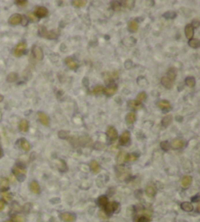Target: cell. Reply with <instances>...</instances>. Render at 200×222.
Wrapping results in <instances>:
<instances>
[{"instance_id": "obj_33", "label": "cell", "mask_w": 200, "mask_h": 222, "mask_svg": "<svg viewBox=\"0 0 200 222\" xmlns=\"http://www.w3.org/2000/svg\"><path fill=\"white\" fill-rule=\"evenodd\" d=\"M195 78L192 76H188L186 78V84L188 85V87H190V88H192V87L195 86Z\"/></svg>"}, {"instance_id": "obj_39", "label": "cell", "mask_w": 200, "mask_h": 222, "mask_svg": "<svg viewBox=\"0 0 200 222\" xmlns=\"http://www.w3.org/2000/svg\"><path fill=\"white\" fill-rule=\"evenodd\" d=\"M8 185H9V181L7 179H5V178H2L1 180H0V188H1V190H5L8 188Z\"/></svg>"}, {"instance_id": "obj_4", "label": "cell", "mask_w": 200, "mask_h": 222, "mask_svg": "<svg viewBox=\"0 0 200 222\" xmlns=\"http://www.w3.org/2000/svg\"><path fill=\"white\" fill-rule=\"evenodd\" d=\"M119 206V203H116V202H111V203H107L106 206H104V211L106 213H111V212H114V211L117 210Z\"/></svg>"}, {"instance_id": "obj_40", "label": "cell", "mask_w": 200, "mask_h": 222, "mask_svg": "<svg viewBox=\"0 0 200 222\" xmlns=\"http://www.w3.org/2000/svg\"><path fill=\"white\" fill-rule=\"evenodd\" d=\"M58 36V32H56V30H53V32H47V33H46L45 37H47L48 39H54V38H56Z\"/></svg>"}, {"instance_id": "obj_24", "label": "cell", "mask_w": 200, "mask_h": 222, "mask_svg": "<svg viewBox=\"0 0 200 222\" xmlns=\"http://www.w3.org/2000/svg\"><path fill=\"white\" fill-rule=\"evenodd\" d=\"M136 118H137V117H136L135 112H130V113H127L126 118H125V120H126L127 124H133V123L136 121Z\"/></svg>"}, {"instance_id": "obj_36", "label": "cell", "mask_w": 200, "mask_h": 222, "mask_svg": "<svg viewBox=\"0 0 200 222\" xmlns=\"http://www.w3.org/2000/svg\"><path fill=\"white\" fill-rule=\"evenodd\" d=\"M86 3L87 2L85 0H73V1H71V4L75 7H83L85 6Z\"/></svg>"}, {"instance_id": "obj_52", "label": "cell", "mask_w": 200, "mask_h": 222, "mask_svg": "<svg viewBox=\"0 0 200 222\" xmlns=\"http://www.w3.org/2000/svg\"><path fill=\"white\" fill-rule=\"evenodd\" d=\"M4 208H5V202L3 200H0V211L3 210Z\"/></svg>"}, {"instance_id": "obj_25", "label": "cell", "mask_w": 200, "mask_h": 222, "mask_svg": "<svg viewBox=\"0 0 200 222\" xmlns=\"http://www.w3.org/2000/svg\"><path fill=\"white\" fill-rule=\"evenodd\" d=\"M19 129L22 131V132H27L29 130V122L27 120H22L19 122Z\"/></svg>"}, {"instance_id": "obj_45", "label": "cell", "mask_w": 200, "mask_h": 222, "mask_svg": "<svg viewBox=\"0 0 200 222\" xmlns=\"http://www.w3.org/2000/svg\"><path fill=\"white\" fill-rule=\"evenodd\" d=\"M68 131H66V130H61L60 132H59V137L60 138H61V139H66V138H68Z\"/></svg>"}, {"instance_id": "obj_48", "label": "cell", "mask_w": 200, "mask_h": 222, "mask_svg": "<svg viewBox=\"0 0 200 222\" xmlns=\"http://www.w3.org/2000/svg\"><path fill=\"white\" fill-rule=\"evenodd\" d=\"M123 4H126L125 6H126L128 9H133V8H134L135 2L134 1H124V2H123Z\"/></svg>"}, {"instance_id": "obj_31", "label": "cell", "mask_w": 200, "mask_h": 222, "mask_svg": "<svg viewBox=\"0 0 200 222\" xmlns=\"http://www.w3.org/2000/svg\"><path fill=\"white\" fill-rule=\"evenodd\" d=\"M188 44L190 47L197 49V48H199V46H200V41H199V39H196V38H191V39H189V41H188Z\"/></svg>"}, {"instance_id": "obj_37", "label": "cell", "mask_w": 200, "mask_h": 222, "mask_svg": "<svg viewBox=\"0 0 200 222\" xmlns=\"http://www.w3.org/2000/svg\"><path fill=\"white\" fill-rule=\"evenodd\" d=\"M18 74L17 73H11L8 74V76H7V81L8 82H14L16 81L18 79Z\"/></svg>"}, {"instance_id": "obj_56", "label": "cell", "mask_w": 200, "mask_h": 222, "mask_svg": "<svg viewBox=\"0 0 200 222\" xmlns=\"http://www.w3.org/2000/svg\"><path fill=\"white\" fill-rule=\"evenodd\" d=\"M3 99H4V97L2 96L1 94H0V102H2V101H3Z\"/></svg>"}, {"instance_id": "obj_51", "label": "cell", "mask_w": 200, "mask_h": 222, "mask_svg": "<svg viewBox=\"0 0 200 222\" xmlns=\"http://www.w3.org/2000/svg\"><path fill=\"white\" fill-rule=\"evenodd\" d=\"M27 17H29L30 21H32V22L36 21V17H35V15L33 14V13H29V14H27Z\"/></svg>"}, {"instance_id": "obj_18", "label": "cell", "mask_w": 200, "mask_h": 222, "mask_svg": "<svg viewBox=\"0 0 200 222\" xmlns=\"http://www.w3.org/2000/svg\"><path fill=\"white\" fill-rule=\"evenodd\" d=\"M171 146L173 149H181L184 146V141L182 139H174L171 143Z\"/></svg>"}, {"instance_id": "obj_29", "label": "cell", "mask_w": 200, "mask_h": 222, "mask_svg": "<svg viewBox=\"0 0 200 222\" xmlns=\"http://www.w3.org/2000/svg\"><path fill=\"white\" fill-rule=\"evenodd\" d=\"M104 88L102 85H97V86H95L93 90H92V94L98 96V95H102V93H104Z\"/></svg>"}, {"instance_id": "obj_28", "label": "cell", "mask_w": 200, "mask_h": 222, "mask_svg": "<svg viewBox=\"0 0 200 222\" xmlns=\"http://www.w3.org/2000/svg\"><path fill=\"white\" fill-rule=\"evenodd\" d=\"M176 76H177V71H176V69H175V68H170L167 71V77L169 79H170L171 81H173L174 82V80H175V78H176Z\"/></svg>"}, {"instance_id": "obj_35", "label": "cell", "mask_w": 200, "mask_h": 222, "mask_svg": "<svg viewBox=\"0 0 200 222\" xmlns=\"http://www.w3.org/2000/svg\"><path fill=\"white\" fill-rule=\"evenodd\" d=\"M123 43L126 46H133L136 43V39L133 37H127L125 39H123Z\"/></svg>"}, {"instance_id": "obj_21", "label": "cell", "mask_w": 200, "mask_h": 222, "mask_svg": "<svg viewBox=\"0 0 200 222\" xmlns=\"http://www.w3.org/2000/svg\"><path fill=\"white\" fill-rule=\"evenodd\" d=\"M191 182H192V177L190 175H186V176H184L181 180V184L184 188H188V186L191 184Z\"/></svg>"}, {"instance_id": "obj_20", "label": "cell", "mask_w": 200, "mask_h": 222, "mask_svg": "<svg viewBox=\"0 0 200 222\" xmlns=\"http://www.w3.org/2000/svg\"><path fill=\"white\" fill-rule=\"evenodd\" d=\"M128 107L132 108L134 110H141L143 108L142 103L137 101V100H131V101L128 102Z\"/></svg>"}, {"instance_id": "obj_22", "label": "cell", "mask_w": 200, "mask_h": 222, "mask_svg": "<svg viewBox=\"0 0 200 222\" xmlns=\"http://www.w3.org/2000/svg\"><path fill=\"white\" fill-rule=\"evenodd\" d=\"M184 32H186V37L189 38V39L193 38V35H194V28L192 27L191 25H186V28H184Z\"/></svg>"}, {"instance_id": "obj_55", "label": "cell", "mask_w": 200, "mask_h": 222, "mask_svg": "<svg viewBox=\"0 0 200 222\" xmlns=\"http://www.w3.org/2000/svg\"><path fill=\"white\" fill-rule=\"evenodd\" d=\"M2 156H3V152H2V149L1 147H0V159L2 157Z\"/></svg>"}, {"instance_id": "obj_13", "label": "cell", "mask_w": 200, "mask_h": 222, "mask_svg": "<svg viewBox=\"0 0 200 222\" xmlns=\"http://www.w3.org/2000/svg\"><path fill=\"white\" fill-rule=\"evenodd\" d=\"M66 64L68 65V67L71 69H76L78 68V64L77 62H76L74 59H72L71 57H68V58H66Z\"/></svg>"}, {"instance_id": "obj_7", "label": "cell", "mask_w": 200, "mask_h": 222, "mask_svg": "<svg viewBox=\"0 0 200 222\" xmlns=\"http://www.w3.org/2000/svg\"><path fill=\"white\" fill-rule=\"evenodd\" d=\"M61 219L63 222H74L76 219V216L70 212H63L61 214Z\"/></svg>"}, {"instance_id": "obj_17", "label": "cell", "mask_w": 200, "mask_h": 222, "mask_svg": "<svg viewBox=\"0 0 200 222\" xmlns=\"http://www.w3.org/2000/svg\"><path fill=\"white\" fill-rule=\"evenodd\" d=\"M116 91H117V86L113 84V85H110V86H109L106 89H104V92L107 97H111V96H113L115 93H116Z\"/></svg>"}, {"instance_id": "obj_26", "label": "cell", "mask_w": 200, "mask_h": 222, "mask_svg": "<svg viewBox=\"0 0 200 222\" xmlns=\"http://www.w3.org/2000/svg\"><path fill=\"white\" fill-rule=\"evenodd\" d=\"M90 168L94 173H99L101 171V166L96 161H91L90 162Z\"/></svg>"}, {"instance_id": "obj_41", "label": "cell", "mask_w": 200, "mask_h": 222, "mask_svg": "<svg viewBox=\"0 0 200 222\" xmlns=\"http://www.w3.org/2000/svg\"><path fill=\"white\" fill-rule=\"evenodd\" d=\"M147 93L145 92H140L139 94L137 95V101H145V99H147Z\"/></svg>"}, {"instance_id": "obj_47", "label": "cell", "mask_w": 200, "mask_h": 222, "mask_svg": "<svg viewBox=\"0 0 200 222\" xmlns=\"http://www.w3.org/2000/svg\"><path fill=\"white\" fill-rule=\"evenodd\" d=\"M160 146H161V149L164 150V151H168V150H169V143H168L167 141L161 142Z\"/></svg>"}, {"instance_id": "obj_12", "label": "cell", "mask_w": 200, "mask_h": 222, "mask_svg": "<svg viewBox=\"0 0 200 222\" xmlns=\"http://www.w3.org/2000/svg\"><path fill=\"white\" fill-rule=\"evenodd\" d=\"M145 194H147V197L153 198L156 195V187L152 184L147 185V188H145Z\"/></svg>"}, {"instance_id": "obj_2", "label": "cell", "mask_w": 200, "mask_h": 222, "mask_svg": "<svg viewBox=\"0 0 200 222\" xmlns=\"http://www.w3.org/2000/svg\"><path fill=\"white\" fill-rule=\"evenodd\" d=\"M33 14H34L35 17H37V18H45L48 16L49 11H48V9L45 8V7L38 6V7H35L34 13H33Z\"/></svg>"}, {"instance_id": "obj_11", "label": "cell", "mask_w": 200, "mask_h": 222, "mask_svg": "<svg viewBox=\"0 0 200 222\" xmlns=\"http://www.w3.org/2000/svg\"><path fill=\"white\" fill-rule=\"evenodd\" d=\"M106 135L109 136L110 139H112V140H115V139L118 137V133H117V130L115 129V127H113V126H109V127H107Z\"/></svg>"}, {"instance_id": "obj_46", "label": "cell", "mask_w": 200, "mask_h": 222, "mask_svg": "<svg viewBox=\"0 0 200 222\" xmlns=\"http://www.w3.org/2000/svg\"><path fill=\"white\" fill-rule=\"evenodd\" d=\"M2 197H3V199L6 202H9V201H11V194L8 192H3L2 193Z\"/></svg>"}, {"instance_id": "obj_8", "label": "cell", "mask_w": 200, "mask_h": 222, "mask_svg": "<svg viewBox=\"0 0 200 222\" xmlns=\"http://www.w3.org/2000/svg\"><path fill=\"white\" fill-rule=\"evenodd\" d=\"M157 107L162 111H164V112H168V111H170L172 109L171 104L168 101H166V100H160V101H158Z\"/></svg>"}, {"instance_id": "obj_57", "label": "cell", "mask_w": 200, "mask_h": 222, "mask_svg": "<svg viewBox=\"0 0 200 222\" xmlns=\"http://www.w3.org/2000/svg\"><path fill=\"white\" fill-rule=\"evenodd\" d=\"M4 222H12L11 220H7V221H4Z\"/></svg>"}, {"instance_id": "obj_53", "label": "cell", "mask_w": 200, "mask_h": 222, "mask_svg": "<svg viewBox=\"0 0 200 222\" xmlns=\"http://www.w3.org/2000/svg\"><path fill=\"white\" fill-rule=\"evenodd\" d=\"M99 215L101 216L102 218H104V219H106V218H107V216H106V215H104L102 211H100V212H99Z\"/></svg>"}, {"instance_id": "obj_30", "label": "cell", "mask_w": 200, "mask_h": 222, "mask_svg": "<svg viewBox=\"0 0 200 222\" xmlns=\"http://www.w3.org/2000/svg\"><path fill=\"white\" fill-rule=\"evenodd\" d=\"M172 120H173V118H172L171 115H166V117L163 118L162 121H161V123H162V125L164 126V127H167V126L170 125V123L172 122Z\"/></svg>"}, {"instance_id": "obj_49", "label": "cell", "mask_w": 200, "mask_h": 222, "mask_svg": "<svg viewBox=\"0 0 200 222\" xmlns=\"http://www.w3.org/2000/svg\"><path fill=\"white\" fill-rule=\"evenodd\" d=\"M15 3L19 5V6H25V5H27V1H25V0H17V1H15Z\"/></svg>"}, {"instance_id": "obj_15", "label": "cell", "mask_w": 200, "mask_h": 222, "mask_svg": "<svg viewBox=\"0 0 200 222\" xmlns=\"http://www.w3.org/2000/svg\"><path fill=\"white\" fill-rule=\"evenodd\" d=\"M130 132L129 131H124L122 132V134L120 135V144L121 145H126L128 144V142L130 141Z\"/></svg>"}, {"instance_id": "obj_42", "label": "cell", "mask_w": 200, "mask_h": 222, "mask_svg": "<svg viewBox=\"0 0 200 222\" xmlns=\"http://www.w3.org/2000/svg\"><path fill=\"white\" fill-rule=\"evenodd\" d=\"M176 16H177V13L173 11L166 12L165 14H164V18H166V19H175Z\"/></svg>"}, {"instance_id": "obj_38", "label": "cell", "mask_w": 200, "mask_h": 222, "mask_svg": "<svg viewBox=\"0 0 200 222\" xmlns=\"http://www.w3.org/2000/svg\"><path fill=\"white\" fill-rule=\"evenodd\" d=\"M138 157H139V155H137L136 153H132L126 157V161L127 162H135L138 159Z\"/></svg>"}, {"instance_id": "obj_27", "label": "cell", "mask_w": 200, "mask_h": 222, "mask_svg": "<svg viewBox=\"0 0 200 222\" xmlns=\"http://www.w3.org/2000/svg\"><path fill=\"white\" fill-rule=\"evenodd\" d=\"M181 208H182V210H183L188 211V212H190V211L193 210V206H192L191 203H188V202L182 203Z\"/></svg>"}, {"instance_id": "obj_3", "label": "cell", "mask_w": 200, "mask_h": 222, "mask_svg": "<svg viewBox=\"0 0 200 222\" xmlns=\"http://www.w3.org/2000/svg\"><path fill=\"white\" fill-rule=\"evenodd\" d=\"M151 220V212L148 210L143 211V214L137 216L135 218V222H150Z\"/></svg>"}, {"instance_id": "obj_32", "label": "cell", "mask_w": 200, "mask_h": 222, "mask_svg": "<svg viewBox=\"0 0 200 222\" xmlns=\"http://www.w3.org/2000/svg\"><path fill=\"white\" fill-rule=\"evenodd\" d=\"M107 203H109V200H107L106 196H101V197L98 199V205L100 206H102V208H104Z\"/></svg>"}, {"instance_id": "obj_10", "label": "cell", "mask_w": 200, "mask_h": 222, "mask_svg": "<svg viewBox=\"0 0 200 222\" xmlns=\"http://www.w3.org/2000/svg\"><path fill=\"white\" fill-rule=\"evenodd\" d=\"M13 173L16 175V176L19 177V179L20 180V176L25 177V169L23 166H14V168H13Z\"/></svg>"}, {"instance_id": "obj_34", "label": "cell", "mask_w": 200, "mask_h": 222, "mask_svg": "<svg viewBox=\"0 0 200 222\" xmlns=\"http://www.w3.org/2000/svg\"><path fill=\"white\" fill-rule=\"evenodd\" d=\"M126 157H127V154L125 153L124 151L120 152V153L118 154V156H117V162H118V164H122V162H124L125 161H126Z\"/></svg>"}, {"instance_id": "obj_5", "label": "cell", "mask_w": 200, "mask_h": 222, "mask_svg": "<svg viewBox=\"0 0 200 222\" xmlns=\"http://www.w3.org/2000/svg\"><path fill=\"white\" fill-rule=\"evenodd\" d=\"M37 117H38V120L41 123H42L44 126H49L50 124V120H49V118L48 115H46L44 112H38L37 113Z\"/></svg>"}, {"instance_id": "obj_23", "label": "cell", "mask_w": 200, "mask_h": 222, "mask_svg": "<svg viewBox=\"0 0 200 222\" xmlns=\"http://www.w3.org/2000/svg\"><path fill=\"white\" fill-rule=\"evenodd\" d=\"M161 83H162L163 86L165 87V88H167V89L172 88L173 85H174V82L171 81L167 76H163L162 78H161Z\"/></svg>"}, {"instance_id": "obj_19", "label": "cell", "mask_w": 200, "mask_h": 222, "mask_svg": "<svg viewBox=\"0 0 200 222\" xmlns=\"http://www.w3.org/2000/svg\"><path fill=\"white\" fill-rule=\"evenodd\" d=\"M128 30L131 32H137L139 30V25L135 20H132L128 23Z\"/></svg>"}, {"instance_id": "obj_6", "label": "cell", "mask_w": 200, "mask_h": 222, "mask_svg": "<svg viewBox=\"0 0 200 222\" xmlns=\"http://www.w3.org/2000/svg\"><path fill=\"white\" fill-rule=\"evenodd\" d=\"M23 21V16H20V14H14L9 18V24L12 25H20Z\"/></svg>"}, {"instance_id": "obj_14", "label": "cell", "mask_w": 200, "mask_h": 222, "mask_svg": "<svg viewBox=\"0 0 200 222\" xmlns=\"http://www.w3.org/2000/svg\"><path fill=\"white\" fill-rule=\"evenodd\" d=\"M18 144H19V146L20 147V149H23L25 152H29L30 148H31L29 142L25 140V139H20V140H19V142H18Z\"/></svg>"}, {"instance_id": "obj_16", "label": "cell", "mask_w": 200, "mask_h": 222, "mask_svg": "<svg viewBox=\"0 0 200 222\" xmlns=\"http://www.w3.org/2000/svg\"><path fill=\"white\" fill-rule=\"evenodd\" d=\"M29 189L33 194H39L40 193V186H39V184H38V182L35 181V180H33V181L30 182Z\"/></svg>"}, {"instance_id": "obj_50", "label": "cell", "mask_w": 200, "mask_h": 222, "mask_svg": "<svg viewBox=\"0 0 200 222\" xmlns=\"http://www.w3.org/2000/svg\"><path fill=\"white\" fill-rule=\"evenodd\" d=\"M191 25H192V27H193V28H197V27H199V21L198 20H193V21H192Z\"/></svg>"}, {"instance_id": "obj_54", "label": "cell", "mask_w": 200, "mask_h": 222, "mask_svg": "<svg viewBox=\"0 0 200 222\" xmlns=\"http://www.w3.org/2000/svg\"><path fill=\"white\" fill-rule=\"evenodd\" d=\"M197 198H198V196H196V197H193V199H192V201H193V202H198V200H197Z\"/></svg>"}, {"instance_id": "obj_43", "label": "cell", "mask_w": 200, "mask_h": 222, "mask_svg": "<svg viewBox=\"0 0 200 222\" xmlns=\"http://www.w3.org/2000/svg\"><path fill=\"white\" fill-rule=\"evenodd\" d=\"M111 5H112V9L116 12H119L121 10V5H120L119 2H111Z\"/></svg>"}, {"instance_id": "obj_9", "label": "cell", "mask_w": 200, "mask_h": 222, "mask_svg": "<svg viewBox=\"0 0 200 222\" xmlns=\"http://www.w3.org/2000/svg\"><path fill=\"white\" fill-rule=\"evenodd\" d=\"M32 53H33V56H34L35 59H37V60L41 61L43 59V52H42V49H41L40 47H38V46L34 45L32 47Z\"/></svg>"}, {"instance_id": "obj_44", "label": "cell", "mask_w": 200, "mask_h": 222, "mask_svg": "<svg viewBox=\"0 0 200 222\" xmlns=\"http://www.w3.org/2000/svg\"><path fill=\"white\" fill-rule=\"evenodd\" d=\"M11 221L12 222H25V218L20 215H15V216H13Z\"/></svg>"}, {"instance_id": "obj_1", "label": "cell", "mask_w": 200, "mask_h": 222, "mask_svg": "<svg viewBox=\"0 0 200 222\" xmlns=\"http://www.w3.org/2000/svg\"><path fill=\"white\" fill-rule=\"evenodd\" d=\"M25 49H27V43L25 41H22V42L18 43L14 49V51H13V53H14V55L16 57H20L25 53Z\"/></svg>"}]
</instances>
